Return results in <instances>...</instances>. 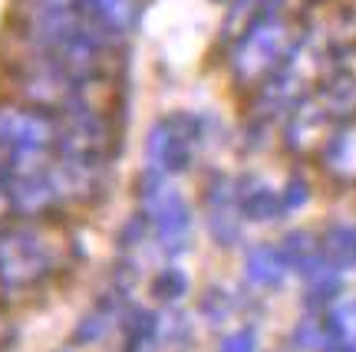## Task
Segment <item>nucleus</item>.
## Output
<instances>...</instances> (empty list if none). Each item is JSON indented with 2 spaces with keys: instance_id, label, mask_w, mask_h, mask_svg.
<instances>
[{
  "instance_id": "6e6552de",
  "label": "nucleus",
  "mask_w": 356,
  "mask_h": 352,
  "mask_svg": "<svg viewBox=\"0 0 356 352\" xmlns=\"http://www.w3.org/2000/svg\"><path fill=\"white\" fill-rule=\"evenodd\" d=\"M53 165L47 171H33V175L0 181V198L7 201V208L13 214H20V217H40V214L53 211L60 204V191H56V181H53Z\"/></svg>"
},
{
  "instance_id": "1a4fd4ad",
  "label": "nucleus",
  "mask_w": 356,
  "mask_h": 352,
  "mask_svg": "<svg viewBox=\"0 0 356 352\" xmlns=\"http://www.w3.org/2000/svg\"><path fill=\"white\" fill-rule=\"evenodd\" d=\"M204 204H208V231H211L215 244H221V247L241 244L244 214H241V204H238V181L228 175H218L208 185Z\"/></svg>"
},
{
  "instance_id": "7ed1b4c3",
  "label": "nucleus",
  "mask_w": 356,
  "mask_h": 352,
  "mask_svg": "<svg viewBox=\"0 0 356 352\" xmlns=\"http://www.w3.org/2000/svg\"><path fill=\"white\" fill-rule=\"evenodd\" d=\"M56 270V247L40 227H7L0 231V287H37Z\"/></svg>"
},
{
  "instance_id": "4468645a",
  "label": "nucleus",
  "mask_w": 356,
  "mask_h": 352,
  "mask_svg": "<svg viewBox=\"0 0 356 352\" xmlns=\"http://www.w3.org/2000/svg\"><path fill=\"white\" fill-rule=\"evenodd\" d=\"M307 280V306H314V310H320V306H327V303H333L340 293H343V277H340V267H333L330 260H323L320 267H314L310 274H304Z\"/></svg>"
},
{
  "instance_id": "9d476101",
  "label": "nucleus",
  "mask_w": 356,
  "mask_h": 352,
  "mask_svg": "<svg viewBox=\"0 0 356 352\" xmlns=\"http://www.w3.org/2000/svg\"><path fill=\"white\" fill-rule=\"evenodd\" d=\"M320 165L333 181L356 185V115L327 135V142L320 145Z\"/></svg>"
},
{
  "instance_id": "423d86ee",
  "label": "nucleus",
  "mask_w": 356,
  "mask_h": 352,
  "mask_svg": "<svg viewBox=\"0 0 356 352\" xmlns=\"http://www.w3.org/2000/svg\"><path fill=\"white\" fill-rule=\"evenodd\" d=\"M0 149H56V115L37 106H0Z\"/></svg>"
},
{
  "instance_id": "412c9836",
  "label": "nucleus",
  "mask_w": 356,
  "mask_h": 352,
  "mask_svg": "<svg viewBox=\"0 0 356 352\" xmlns=\"http://www.w3.org/2000/svg\"><path fill=\"white\" fill-rule=\"evenodd\" d=\"M149 217L145 214H132L126 221V227L119 231V247H132V244H142V237L149 234Z\"/></svg>"
},
{
  "instance_id": "20e7f679",
  "label": "nucleus",
  "mask_w": 356,
  "mask_h": 352,
  "mask_svg": "<svg viewBox=\"0 0 356 352\" xmlns=\"http://www.w3.org/2000/svg\"><path fill=\"white\" fill-rule=\"evenodd\" d=\"M139 204L142 214L152 224L159 244L172 253L185 251L191 234V208L178 194V188L168 185V175L155 171V168H145L139 178Z\"/></svg>"
},
{
  "instance_id": "b1692460",
  "label": "nucleus",
  "mask_w": 356,
  "mask_h": 352,
  "mask_svg": "<svg viewBox=\"0 0 356 352\" xmlns=\"http://www.w3.org/2000/svg\"><path fill=\"white\" fill-rule=\"evenodd\" d=\"M126 352H155V336H129Z\"/></svg>"
},
{
  "instance_id": "f8f14e48",
  "label": "nucleus",
  "mask_w": 356,
  "mask_h": 352,
  "mask_svg": "<svg viewBox=\"0 0 356 352\" xmlns=\"http://www.w3.org/2000/svg\"><path fill=\"white\" fill-rule=\"evenodd\" d=\"M287 270H291V264H287L284 251L274 247V244H257L254 251L248 253V260H244V277L251 280L254 287L264 290L280 287L287 280Z\"/></svg>"
},
{
  "instance_id": "dca6fc26",
  "label": "nucleus",
  "mask_w": 356,
  "mask_h": 352,
  "mask_svg": "<svg viewBox=\"0 0 356 352\" xmlns=\"http://www.w3.org/2000/svg\"><path fill=\"white\" fill-rule=\"evenodd\" d=\"M115 313H119V300H102L92 313H86L83 319H79V326L73 329V342H96L109 329V323L115 319Z\"/></svg>"
},
{
  "instance_id": "393cba45",
  "label": "nucleus",
  "mask_w": 356,
  "mask_h": 352,
  "mask_svg": "<svg viewBox=\"0 0 356 352\" xmlns=\"http://www.w3.org/2000/svg\"><path fill=\"white\" fill-rule=\"evenodd\" d=\"M323 352H356V342L353 340H337V342H330Z\"/></svg>"
},
{
  "instance_id": "2eb2a0df",
  "label": "nucleus",
  "mask_w": 356,
  "mask_h": 352,
  "mask_svg": "<svg viewBox=\"0 0 356 352\" xmlns=\"http://www.w3.org/2000/svg\"><path fill=\"white\" fill-rule=\"evenodd\" d=\"M320 247L333 267H356V224H330L320 237Z\"/></svg>"
},
{
  "instance_id": "0eeeda50",
  "label": "nucleus",
  "mask_w": 356,
  "mask_h": 352,
  "mask_svg": "<svg viewBox=\"0 0 356 352\" xmlns=\"http://www.w3.org/2000/svg\"><path fill=\"white\" fill-rule=\"evenodd\" d=\"M340 126L330 115V109L317 99V92H310L304 102H297L287 112V126H284V145L293 155H307V151H320L333 128Z\"/></svg>"
},
{
  "instance_id": "f257e3e1",
  "label": "nucleus",
  "mask_w": 356,
  "mask_h": 352,
  "mask_svg": "<svg viewBox=\"0 0 356 352\" xmlns=\"http://www.w3.org/2000/svg\"><path fill=\"white\" fill-rule=\"evenodd\" d=\"M293 43H297V33H293L291 20L280 10L257 17L254 24L244 26L241 33L234 37V47L228 53L231 79L244 89H257L287 60Z\"/></svg>"
},
{
  "instance_id": "9b49d317",
  "label": "nucleus",
  "mask_w": 356,
  "mask_h": 352,
  "mask_svg": "<svg viewBox=\"0 0 356 352\" xmlns=\"http://www.w3.org/2000/svg\"><path fill=\"white\" fill-rule=\"evenodd\" d=\"M238 204H241L244 217L254 221V224H267V221H277V217L287 214L280 191H274L267 181H261L254 175L238 178Z\"/></svg>"
},
{
  "instance_id": "a211bd4d",
  "label": "nucleus",
  "mask_w": 356,
  "mask_h": 352,
  "mask_svg": "<svg viewBox=\"0 0 356 352\" xmlns=\"http://www.w3.org/2000/svg\"><path fill=\"white\" fill-rule=\"evenodd\" d=\"M330 342H333V336H330L327 319H304V323H297V329H293V346L297 349L317 352V349H327Z\"/></svg>"
},
{
  "instance_id": "ddd939ff",
  "label": "nucleus",
  "mask_w": 356,
  "mask_h": 352,
  "mask_svg": "<svg viewBox=\"0 0 356 352\" xmlns=\"http://www.w3.org/2000/svg\"><path fill=\"white\" fill-rule=\"evenodd\" d=\"M280 251L287 257L291 270H300V274H310L314 267H320L327 257H323V247L320 240L310 234V231H291L287 237L280 240Z\"/></svg>"
},
{
  "instance_id": "39448f33",
  "label": "nucleus",
  "mask_w": 356,
  "mask_h": 352,
  "mask_svg": "<svg viewBox=\"0 0 356 352\" xmlns=\"http://www.w3.org/2000/svg\"><path fill=\"white\" fill-rule=\"evenodd\" d=\"M109 149V122L99 109H92L86 96L56 112V155L63 158H102Z\"/></svg>"
},
{
  "instance_id": "6ab92c4d",
  "label": "nucleus",
  "mask_w": 356,
  "mask_h": 352,
  "mask_svg": "<svg viewBox=\"0 0 356 352\" xmlns=\"http://www.w3.org/2000/svg\"><path fill=\"white\" fill-rule=\"evenodd\" d=\"M327 326H330L333 342L337 340H356V300L340 303V306L327 316Z\"/></svg>"
},
{
  "instance_id": "f3484780",
  "label": "nucleus",
  "mask_w": 356,
  "mask_h": 352,
  "mask_svg": "<svg viewBox=\"0 0 356 352\" xmlns=\"http://www.w3.org/2000/svg\"><path fill=\"white\" fill-rule=\"evenodd\" d=\"M188 293V277H185V270H178V267H165V270H159L152 280V296L162 303H175L181 300Z\"/></svg>"
},
{
  "instance_id": "a878e982",
  "label": "nucleus",
  "mask_w": 356,
  "mask_h": 352,
  "mask_svg": "<svg viewBox=\"0 0 356 352\" xmlns=\"http://www.w3.org/2000/svg\"><path fill=\"white\" fill-rule=\"evenodd\" d=\"M7 333H10V326H7V316L0 313V346H3V340H7Z\"/></svg>"
},
{
  "instance_id": "aec40b11",
  "label": "nucleus",
  "mask_w": 356,
  "mask_h": 352,
  "mask_svg": "<svg viewBox=\"0 0 356 352\" xmlns=\"http://www.w3.org/2000/svg\"><path fill=\"white\" fill-rule=\"evenodd\" d=\"M280 198H284V208H287V211H300V208L310 201V185H307L300 175H293V178H287Z\"/></svg>"
},
{
  "instance_id": "4be33fe9",
  "label": "nucleus",
  "mask_w": 356,
  "mask_h": 352,
  "mask_svg": "<svg viewBox=\"0 0 356 352\" xmlns=\"http://www.w3.org/2000/svg\"><path fill=\"white\" fill-rule=\"evenodd\" d=\"M228 310H231V300L221 293V290H208L202 296V313L211 319V323H221L225 316H228Z\"/></svg>"
},
{
  "instance_id": "f03ea898",
  "label": "nucleus",
  "mask_w": 356,
  "mask_h": 352,
  "mask_svg": "<svg viewBox=\"0 0 356 352\" xmlns=\"http://www.w3.org/2000/svg\"><path fill=\"white\" fill-rule=\"evenodd\" d=\"M208 142V119L198 112H168L145 135V162L162 175H181Z\"/></svg>"
},
{
  "instance_id": "5701e85b",
  "label": "nucleus",
  "mask_w": 356,
  "mask_h": 352,
  "mask_svg": "<svg viewBox=\"0 0 356 352\" xmlns=\"http://www.w3.org/2000/svg\"><path fill=\"white\" fill-rule=\"evenodd\" d=\"M218 352H257V333L254 329H238L221 340Z\"/></svg>"
}]
</instances>
